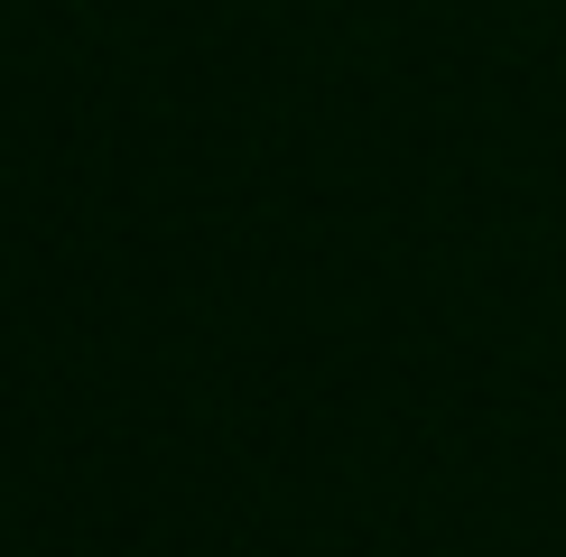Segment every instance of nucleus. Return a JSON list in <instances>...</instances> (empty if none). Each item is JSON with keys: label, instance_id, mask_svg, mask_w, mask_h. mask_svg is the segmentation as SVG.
I'll list each match as a JSON object with an SVG mask.
<instances>
[]
</instances>
